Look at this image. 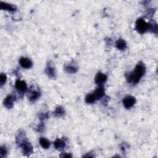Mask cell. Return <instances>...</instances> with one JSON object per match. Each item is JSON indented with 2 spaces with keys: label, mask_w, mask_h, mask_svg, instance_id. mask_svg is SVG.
<instances>
[{
  "label": "cell",
  "mask_w": 158,
  "mask_h": 158,
  "mask_svg": "<svg viewBox=\"0 0 158 158\" xmlns=\"http://www.w3.org/2000/svg\"><path fill=\"white\" fill-rule=\"evenodd\" d=\"M108 79V77L105 75L102 72H98L97 74L96 75L95 78V83L98 85L99 86H102L103 84H104L105 82H106Z\"/></svg>",
  "instance_id": "52a82bcc"
},
{
  "label": "cell",
  "mask_w": 158,
  "mask_h": 158,
  "mask_svg": "<svg viewBox=\"0 0 158 158\" xmlns=\"http://www.w3.org/2000/svg\"><path fill=\"white\" fill-rule=\"evenodd\" d=\"M0 8H1V10H6L11 12H13L16 10V6L14 4H9L3 1L0 3Z\"/></svg>",
  "instance_id": "8fae6325"
},
{
  "label": "cell",
  "mask_w": 158,
  "mask_h": 158,
  "mask_svg": "<svg viewBox=\"0 0 158 158\" xmlns=\"http://www.w3.org/2000/svg\"><path fill=\"white\" fill-rule=\"evenodd\" d=\"M26 139H27V138H26L25 136V133L22 130H19V132L17 133L16 135V138L17 144L19 146Z\"/></svg>",
  "instance_id": "5bb4252c"
},
{
  "label": "cell",
  "mask_w": 158,
  "mask_h": 158,
  "mask_svg": "<svg viewBox=\"0 0 158 158\" xmlns=\"http://www.w3.org/2000/svg\"><path fill=\"white\" fill-rule=\"evenodd\" d=\"M45 73L50 78L54 79L56 78V69L53 63H52L51 61L48 63L47 66L45 69Z\"/></svg>",
  "instance_id": "277c9868"
},
{
  "label": "cell",
  "mask_w": 158,
  "mask_h": 158,
  "mask_svg": "<svg viewBox=\"0 0 158 158\" xmlns=\"http://www.w3.org/2000/svg\"><path fill=\"white\" fill-rule=\"evenodd\" d=\"M38 117H39V119L40 120L43 121V120L48 119L49 115H48V113H40Z\"/></svg>",
  "instance_id": "603a6c76"
},
{
  "label": "cell",
  "mask_w": 158,
  "mask_h": 158,
  "mask_svg": "<svg viewBox=\"0 0 158 158\" xmlns=\"http://www.w3.org/2000/svg\"><path fill=\"white\" fill-rule=\"evenodd\" d=\"M116 46L118 49L120 51H123V50H125L127 48V43L124 40L119 39L116 41Z\"/></svg>",
  "instance_id": "2e32d148"
},
{
  "label": "cell",
  "mask_w": 158,
  "mask_h": 158,
  "mask_svg": "<svg viewBox=\"0 0 158 158\" xmlns=\"http://www.w3.org/2000/svg\"><path fill=\"white\" fill-rule=\"evenodd\" d=\"M20 147L22 148V152L24 155L29 156L33 153V147L30 143L28 142V140L26 139L19 145Z\"/></svg>",
  "instance_id": "3957f363"
},
{
  "label": "cell",
  "mask_w": 158,
  "mask_h": 158,
  "mask_svg": "<svg viewBox=\"0 0 158 158\" xmlns=\"http://www.w3.org/2000/svg\"><path fill=\"white\" fill-rule=\"evenodd\" d=\"M92 93L93 94L96 100L103 98L105 93L104 87L103 86H99V87L97 88V89L95 90V91Z\"/></svg>",
  "instance_id": "30bf717a"
},
{
  "label": "cell",
  "mask_w": 158,
  "mask_h": 158,
  "mask_svg": "<svg viewBox=\"0 0 158 158\" xmlns=\"http://www.w3.org/2000/svg\"><path fill=\"white\" fill-rule=\"evenodd\" d=\"M39 142L41 147L44 149H48L50 146V142L45 138H40Z\"/></svg>",
  "instance_id": "ac0fdd59"
},
{
  "label": "cell",
  "mask_w": 158,
  "mask_h": 158,
  "mask_svg": "<svg viewBox=\"0 0 158 158\" xmlns=\"http://www.w3.org/2000/svg\"><path fill=\"white\" fill-rule=\"evenodd\" d=\"M61 157H72V155L70 154H67V153H64L63 154H61Z\"/></svg>",
  "instance_id": "d4e9b609"
},
{
  "label": "cell",
  "mask_w": 158,
  "mask_h": 158,
  "mask_svg": "<svg viewBox=\"0 0 158 158\" xmlns=\"http://www.w3.org/2000/svg\"><path fill=\"white\" fill-rule=\"evenodd\" d=\"M19 63L21 66L24 69H30L33 66L32 61L27 58L24 57H22L19 59Z\"/></svg>",
  "instance_id": "9c48e42d"
},
{
  "label": "cell",
  "mask_w": 158,
  "mask_h": 158,
  "mask_svg": "<svg viewBox=\"0 0 158 158\" xmlns=\"http://www.w3.org/2000/svg\"><path fill=\"white\" fill-rule=\"evenodd\" d=\"M44 129H45V125H44L43 122L40 123V124L36 128L37 131H38V132H42V131L44 130Z\"/></svg>",
  "instance_id": "cb8c5ba5"
},
{
  "label": "cell",
  "mask_w": 158,
  "mask_h": 158,
  "mask_svg": "<svg viewBox=\"0 0 158 158\" xmlns=\"http://www.w3.org/2000/svg\"><path fill=\"white\" fill-rule=\"evenodd\" d=\"M7 153V149L5 146H1L0 148V155H1V157H4L6 156Z\"/></svg>",
  "instance_id": "7402d4cb"
},
{
  "label": "cell",
  "mask_w": 158,
  "mask_h": 158,
  "mask_svg": "<svg viewBox=\"0 0 158 158\" xmlns=\"http://www.w3.org/2000/svg\"><path fill=\"white\" fill-rule=\"evenodd\" d=\"M145 73V67L142 62H140L135 67L134 71L127 74L126 77L129 83L136 85L141 80Z\"/></svg>",
  "instance_id": "6da1fadb"
},
{
  "label": "cell",
  "mask_w": 158,
  "mask_h": 158,
  "mask_svg": "<svg viewBox=\"0 0 158 158\" xmlns=\"http://www.w3.org/2000/svg\"><path fill=\"white\" fill-rule=\"evenodd\" d=\"M65 110L64 109L61 107V106H58L56 108L55 112H54V116L57 117H63V116L65 115Z\"/></svg>",
  "instance_id": "e0dca14e"
},
{
  "label": "cell",
  "mask_w": 158,
  "mask_h": 158,
  "mask_svg": "<svg viewBox=\"0 0 158 158\" xmlns=\"http://www.w3.org/2000/svg\"><path fill=\"white\" fill-rule=\"evenodd\" d=\"M96 101V100L95 97L93 94L92 93L88 94L86 96V97H85V102L87 104H93Z\"/></svg>",
  "instance_id": "d6986e66"
},
{
  "label": "cell",
  "mask_w": 158,
  "mask_h": 158,
  "mask_svg": "<svg viewBox=\"0 0 158 158\" xmlns=\"http://www.w3.org/2000/svg\"><path fill=\"white\" fill-rule=\"evenodd\" d=\"M7 81V76L1 73V75H0V85H1V87H2L6 82Z\"/></svg>",
  "instance_id": "44dd1931"
},
{
  "label": "cell",
  "mask_w": 158,
  "mask_h": 158,
  "mask_svg": "<svg viewBox=\"0 0 158 158\" xmlns=\"http://www.w3.org/2000/svg\"><path fill=\"white\" fill-rule=\"evenodd\" d=\"M41 96V93L39 91L36 90H30V95H29V100L31 102H33L37 101Z\"/></svg>",
  "instance_id": "4fadbf2b"
},
{
  "label": "cell",
  "mask_w": 158,
  "mask_h": 158,
  "mask_svg": "<svg viewBox=\"0 0 158 158\" xmlns=\"http://www.w3.org/2000/svg\"><path fill=\"white\" fill-rule=\"evenodd\" d=\"M136 30L141 34L148 31V23L143 19H138L136 21Z\"/></svg>",
  "instance_id": "7a4b0ae2"
},
{
  "label": "cell",
  "mask_w": 158,
  "mask_h": 158,
  "mask_svg": "<svg viewBox=\"0 0 158 158\" xmlns=\"http://www.w3.org/2000/svg\"><path fill=\"white\" fill-rule=\"evenodd\" d=\"M15 86L16 88V89L20 92L24 93L28 90L27 84H26V83L23 80H16V83H15Z\"/></svg>",
  "instance_id": "ba28073f"
},
{
  "label": "cell",
  "mask_w": 158,
  "mask_h": 158,
  "mask_svg": "<svg viewBox=\"0 0 158 158\" xmlns=\"http://www.w3.org/2000/svg\"><path fill=\"white\" fill-rule=\"evenodd\" d=\"M54 146L58 150H62L66 146V142L64 140L58 138L54 142Z\"/></svg>",
  "instance_id": "7c38bea8"
},
{
  "label": "cell",
  "mask_w": 158,
  "mask_h": 158,
  "mask_svg": "<svg viewBox=\"0 0 158 158\" xmlns=\"http://www.w3.org/2000/svg\"><path fill=\"white\" fill-rule=\"evenodd\" d=\"M64 71L68 74H75L78 71V67L75 64H70L64 66Z\"/></svg>",
  "instance_id": "9a60e30c"
},
{
  "label": "cell",
  "mask_w": 158,
  "mask_h": 158,
  "mask_svg": "<svg viewBox=\"0 0 158 158\" xmlns=\"http://www.w3.org/2000/svg\"><path fill=\"white\" fill-rule=\"evenodd\" d=\"M148 31L154 33H157V25L156 23H148Z\"/></svg>",
  "instance_id": "ffe728a7"
},
{
  "label": "cell",
  "mask_w": 158,
  "mask_h": 158,
  "mask_svg": "<svg viewBox=\"0 0 158 158\" xmlns=\"http://www.w3.org/2000/svg\"><path fill=\"white\" fill-rule=\"evenodd\" d=\"M136 103V99L135 97L132 96H127L122 101V103L126 109H130L131 108H132L134 104Z\"/></svg>",
  "instance_id": "5b68a950"
},
{
  "label": "cell",
  "mask_w": 158,
  "mask_h": 158,
  "mask_svg": "<svg viewBox=\"0 0 158 158\" xmlns=\"http://www.w3.org/2000/svg\"><path fill=\"white\" fill-rule=\"evenodd\" d=\"M16 100V96L14 95H10L4 99L3 104L7 109H11L14 106V102Z\"/></svg>",
  "instance_id": "8992f818"
}]
</instances>
